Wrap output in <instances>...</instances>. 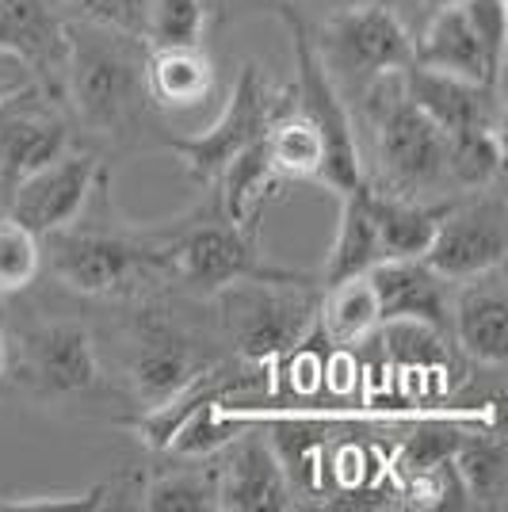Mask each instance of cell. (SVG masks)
<instances>
[{
    "mask_svg": "<svg viewBox=\"0 0 508 512\" xmlns=\"http://www.w3.org/2000/svg\"><path fill=\"white\" fill-rule=\"evenodd\" d=\"M35 96L39 85L0 104V188H16L23 176H31L69 150L65 123Z\"/></svg>",
    "mask_w": 508,
    "mask_h": 512,
    "instance_id": "cell-15",
    "label": "cell"
},
{
    "mask_svg": "<svg viewBox=\"0 0 508 512\" xmlns=\"http://www.w3.org/2000/svg\"><path fill=\"white\" fill-rule=\"evenodd\" d=\"M203 367L207 360L195 352L188 337H180L165 321H146L134 341L127 379L134 386V398L146 402V409H153L172 402Z\"/></svg>",
    "mask_w": 508,
    "mask_h": 512,
    "instance_id": "cell-16",
    "label": "cell"
},
{
    "mask_svg": "<svg viewBox=\"0 0 508 512\" xmlns=\"http://www.w3.org/2000/svg\"><path fill=\"white\" fill-rule=\"evenodd\" d=\"M214 92V62L203 46H146V96L161 111L203 107Z\"/></svg>",
    "mask_w": 508,
    "mask_h": 512,
    "instance_id": "cell-19",
    "label": "cell"
},
{
    "mask_svg": "<svg viewBox=\"0 0 508 512\" xmlns=\"http://www.w3.org/2000/svg\"><path fill=\"white\" fill-rule=\"evenodd\" d=\"M382 260L379 234H375V214H371V184H360L352 192H340L337 234L321 268V287L348 276H367Z\"/></svg>",
    "mask_w": 508,
    "mask_h": 512,
    "instance_id": "cell-20",
    "label": "cell"
},
{
    "mask_svg": "<svg viewBox=\"0 0 508 512\" xmlns=\"http://www.w3.org/2000/svg\"><path fill=\"white\" fill-rule=\"evenodd\" d=\"M142 509L149 512H214L218 509V474L214 455L207 467H180L153 478L142 490Z\"/></svg>",
    "mask_w": 508,
    "mask_h": 512,
    "instance_id": "cell-28",
    "label": "cell"
},
{
    "mask_svg": "<svg viewBox=\"0 0 508 512\" xmlns=\"http://www.w3.org/2000/svg\"><path fill=\"white\" fill-rule=\"evenodd\" d=\"M413 62L451 73V77H463V81H474V85L501 88V73L489 65L486 50H482V43H478V35H474V27H470L459 4L432 12L424 35L413 43Z\"/></svg>",
    "mask_w": 508,
    "mask_h": 512,
    "instance_id": "cell-18",
    "label": "cell"
},
{
    "mask_svg": "<svg viewBox=\"0 0 508 512\" xmlns=\"http://www.w3.org/2000/svg\"><path fill=\"white\" fill-rule=\"evenodd\" d=\"M81 8V16L111 31H123L142 39V27H146L149 0H73Z\"/></svg>",
    "mask_w": 508,
    "mask_h": 512,
    "instance_id": "cell-32",
    "label": "cell"
},
{
    "mask_svg": "<svg viewBox=\"0 0 508 512\" xmlns=\"http://www.w3.org/2000/svg\"><path fill=\"white\" fill-rule=\"evenodd\" d=\"M16 375L43 402H65L92 390L100 379V348L92 329L73 318L31 325L20 341Z\"/></svg>",
    "mask_w": 508,
    "mask_h": 512,
    "instance_id": "cell-10",
    "label": "cell"
},
{
    "mask_svg": "<svg viewBox=\"0 0 508 512\" xmlns=\"http://www.w3.org/2000/svg\"><path fill=\"white\" fill-rule=\"evenodd\" d=\"M318 306L321 287L295 272L233 279L214 291L218 325L245 363L287 356L295 344L306 341L310 325L318 321Z\"/></svg>",
    "mask_w": 508,
    "mask_h": 512,
    "instance_id": "cell-3",
    "label": "cell"
},
{
    "mask_svg": "<svg viewBox=\"0 0 508 512\" xmlns=\"http://www.w3.org/2000/svg\"><path fill=\"white\" fill-rule=\"evenodd\" d=\"M214 474H218L222 512L295 509V486H291L287 463L260 432L245 428L222 451H214Z\"/></svg>",
    "mask_w": 508,
    "mask_h": 512,
    "instance_id": "cell-12",
    "label": "cell"
},
{
    "mask_svg": "<svg viewBox=\"0 0 508 512\" xmlns=\"http://www.w3.org/2000/svg\"><path fill=\"white\" fill-rule=\"evenodd\" d=\"M447 203L428 207L413 195L398 192H375L371 188V214H375V234H379L382 260H417L428 253L436 222Z\"/></svg>",
    "mask_w": 508,
    "mask_h": 512,
    "instance_id": "cell-22",
    "label": "cell"
},
{
    "mask_svg": "<svg viewBox=\"0 0 508 512\" xmlns=\"http://www.w3.org/2000/svg\"><path fill=\"white\" fill-rule=\"evenodd\" d=\"M398 85H402L405 100L421 107L447 138L463 134V130L501 127V107H497L501 88L474 85V81L428 69L421 62H409L405 69H398Z\"/></svg>",
    "mask_w": 508,
    "mask_h": 512,
    "instance_id": "cell-14",
    "label": "cell"
},
{
    "mask_svg": "<svg viewBox=\"0 0 508 512\" xmlns=\"http://www.w3.org/2000/svg\"><path fill=\"white\" fill-rule=\"evenodd\" d=\"M291 104H295L291 88H276L268 81V73H260V65L245 62L237 69V81L211 127L188 134V138H172L169 150L184 161V169L199 184H214V176L226 169L237 153L256 146L264 138V130L272 127L283 111H291Z\"/></svg>",
    "mask_w": 508,
    "mask_h": 512,
    "instance_id": "cell-6",
    "label": "cell"
},
{
    "mask_svg": "<svg viewBox=\"0 0 508 512\" xmlns=\"http://www.w3.org/2000/svg\"><path fill=\"white\" fill-rule=\"evenodd\" d=\"M65 96L96 134H127L146 96V43L92 20L65 27Z\"/></svg>",
    "mask_w": 508,
    "mask_h": 512,
    "instance_id": "cell-2",
    "label": "cell"
},
{
    "mask_svg": "<svg viewBox=\"0 0 508 512\" xmlns=\"http://www.w3.org/2000/svg\"><path fill=\"white\" fill-rule=\"evenodd\" d=\"M8 360H12V352H8V337H4V329H0V379H4V371H8Z\"/></svg>",
    "mask_w": 508,
    "mask_h": 512,
    "instance_id": "cell-34",
    "label": "cell"
},
{
    "mask_svg": "<svg viewBox=\"0 0 508 512\" xmlns=\"http://www.w3.org/2000/svg\"><path fill=\"white\" fill-rule=\"evenodd\" d=\"M367 111L375 127V150L386 176V192L413 195L447 180V134L421 107L405 100L398 73L375 77L367 92Z\"/></svg>",
    "mask_w": 508,
    "mask_h": 512,
    "instance_id": "cell-5",
    "label": "cell"
},
{
    "mask_svg": "<svg viewBox=\"0 0 508 512\" xmlns=\"http://www.w3.org/2000/svg\"><path fill=\"white\" fill-rule=\"evenodd\" d=\"M260 150L268 157V169L276 172L279 180H306V184H321L325 172V142H321L318 127L295 111H283L272 127L264 130Z\"/></svg>",
    "mask_w": 508,
    "mask_h": 512,
    "instance_id": "cell-24",
    "label": "cell"
},
{
    "mask_svg": "<svg viewBox=\"0 0 508 512\" xmlns=\"http://www.w3.org/2000/svg\"><path fill=\"white\" fill-rule=\"evenodd\" d=\"M451 467L466 497V509H505L508 505V448L501 432L466 436L451 451Z\"/></svg>",
    "mask_w": 508,
    "mask_h": 512,
    "instance_id": "cell-23",
    "label": "cell"
},
{
    "mask_svg": "<svg viewBox=\"0 0 508 512\" xmlns=\"http://www.w3.org/2000/svg\"><path fill=\"white\" fill-rule=\"evenodd\" d=\"M153 230L161 237V249L169 260V276L207 295H214L233 279L287 272V268L268 264L260 253V222H249V226L233 222L222 214L218 199H211L188 218H176L172 226H153Z\"/></svg>",
    "mask_w": 508,
    "mask_h": 512,
    "instance_id": "cell-4",
    "label": "cell"
},
{
    "mask_svg": "<svg viewBox=\"0 0 508 512\" xmlns=\"http://www.w3.org/2000/svg\"><path fill=\"white\" fill-rule=\"evenodd\" d=\"M214 184H218V207L226 218L233 222H260V214H264V203H268V195L279 192V180L276 172L268 169V157L260 150V142L249 146L245 153H237L226 169L214 176Z\"/></svg>",
    "mask_w": 508,
    "mask_h": 512,
    "instance_id": "cell-25",
    "label": "cell"
},
{
    "mask_svg": "<svg viewBox=\"0 0 508 512\" xmlns=\"http://www.w3.org/2000/svg\"><path fill=\"white\" fill-rule=\"evenodd\" d=\"M501 169H505L501 127L463 130L447 138V180L455 188L478 192L489 184H501Z\"/></svg>",
    "mask_w": 508,
    "mask_h": 512,
    "instance_id": "cell-27",
    "label": "cell"
},
{
    "mask_svg": "<svg viewBox=\"0 0 508 512\" xmlns=\"http://www.w3.org/2000/svg\"><path fill=\"white\" fill-rule=\"evenodd\" d=\"M104 161L96 153L65 150L50 165L23 176L16 188H8V218H16L23 230L43 241L46 234L69 226L96 192V180Z\"/></svg>",
    "mask_w": 508,
    "mask_h": 512,
    "instance_id": "cell-11",
    "label": "cell"
},
{
    "mask_svg": "<svg viewBox=\"0 0 508 512\" xmlns=\"http://www.w3.org/2000/svg\"><path fill=\"white\" fill-rule=\"evenodd\" d=\"M107 184L111 176L104 169L85 211L43 237V260H50V272L77 295H142L146 287L161 283V276H169V260L153 226L142 230L119 218H104Z\"/></svg>",
    "mask_w": 508,
    "mask_h": 512,
    "instance_id": "cell-1",
    "label": "cell"
},
{
    "mask_svg": "<svg viewBox=\"0 0 508 512\" xmlns=\"http://www.w3.org/2000/svg\"><path fill=\"white\" fill-rule=\"evenodd\" d=\"M314 43L329 73H356L363 81L398 73L413 62V39L402 16L379 0L352 4L329 16Z\"/></svg>",
    "mask_w": 508,
    "mask_h": 512,
    "instance_id": "cell-9",
    "label": "cell"
},
{
    "mask_svg": "<svg viewBox=\"0 0 508 512\" xmlns=\"http://www.w3.org/2000/svg\"><path fill=\"white\" fill-rule=\"evenodd\" d=\"M447 329L455 344L482 367H505L508 360V283L505 264L478 276L455 279L447 302Z\"/></svg>",
    "mask_w": 508,
    "mask_h": 512,
    "instance_id": "cell-13",
    "label": "cell"
},
{
    "mask_svg": "<svg viewBox=\"0 0 508 512\" xmlns=\"http://www.w3.org/2000/svg\"><path fill=\"white\" fill-rule=\"evenodd\" d=\"M432 12H440V8H455V4H463V0H424Z\"/></svg>",
    "mask_w": 508,
    "mask_h": 512,
    "instance_id": "cell-35",
    "label": "cell"
},
{
    "mask_svg": "<svg viewBox=\"0 0 508 512\" xmlns=\"http://www.w3.org/2000/svg\"><path fill=\"white\" fill-rule=\"evenodd\" d=\"M35 85H39V73L23 62L20 54H12V50L0 46V104L16 100L20 92H27V88Z\"/></svg>",
    "mask_w": 508,
    "mask_h": 512,
    "instance_id": "cell-33",
    "label": "cell"
},
{
    "mask_svg": "<svg viewBox=\"0 0 508 512\" xmlns=\"http://www.w3.org/2000/svg\"><path fill=\"white\" fill-rule=\"evenodd\" d=\"M459 8H463L470 27H474V35H478V43L486 50L489 65L501 73L505 69V43H508L505 0H463Z\"/></svg>",
    "mask_w": 508,
    "mask_h": 512,
    "instance_id": "cell-31",
    "label": "cell"
},
{
    "mask_svg": "<svg viewBox=\"0 0 508 512\" xmlns=\"http://www.w3.org/2000/svg\"><path fill=\"white\" fill-rule=\"evenodd\" d=\"M207 31L203 0H149L142 43L146 46H195Z\"/></svg>",
    "mask_w": 508,
    "mask_h": 512,
    "instance_id": "cell-29",
    "label": "cell"
},
{
    "mask_svg": "<svg viewBox=\"0 0 508 512\" xmlns=\"http://www.w3.org/2000/svg\"><path fill=\"white\" fill-rule=\"evenodd\" d=\"M371 287L379 299V325L386 321H421L447 333V279L424 264V256L417 260H379L371 272Z\"/></svg>",
    "mask_w": 508,
    "mask_h": 512,
    "instance_id": "cell-17",
    "label": "cell"
},
{
    "mask_svg": "<svg viewBox=\"0 0 508 512\" xmlns=\"http://www.w3.org/2000/svg\"><path fill=\"white\" fill-rule=\"evenodd\" d=\"M43 272V241L16 218H0V295H20Z\"/></svg>",
    "mask_w": 508,
    "mask_h": 512,
    "instance_id": "cell-30",
    "label": "cell"
},
{
    "mask_svg": "<svg viewBox=\"0 0 508 512\" xmlns=\"http://www.w3.org/2000/svg\"><path fill=\"white\" fill-rule=\"evenodd\" d=\"M318 318L325 337L337 344H356L371 337L379 329V299L367 276L337 279L329 287H321Z\"/></svg>",
    "mask_w": 508,
    "mask_h": 512,
    "instance_id": "cell-26",
    "label": "cell"
},
{
    "mask_svg": "<svg viewBox=\"0 0 508 512\" xmlns=\"http://www.w3.org/2000/svg\"><path fill=\"white\" fill-rule=\"evenodd\" d=\"M279 20L291 35V50H295V111H302L314 127H318L321 142H325V172L321 184H329L333 192H352L367 184L360 165V146H356V130H352V115L340 100L337 77L325 69L318 54L314 35L306 31L302 16H295L291 8H279Z\"/></svg>",
    "mask_w": 508,
    "mask_h": 512,
    "instance_id": "cell-7",
    "label": "cell"
},
{
    "mask_svg": "<svg viewBox=\"0 0 508 512\" xmlns=\"http://www.w3.org/2000/svg\"><path fill=\"white\" fill-rule=\"evenodd\" d=\"M0 46L20 54L35 73L58 69L65 77V27L43 0H0Z\"/></svg>",
    "mask_w": 508,
    "mask_h": 512,
    "instance_id": "cell-21",
    "label": "cell"
},
{
    "mask_svg": "<svg viewBox=\"0 0 508 512\" xmlns=\"http://www.w3.org/2000/svg\"><path fill=\"white\" fill-rule=\"evenodd\" d=\"M508 253V211L501 184L478 188L466 199L447 203L436 237L424 253V264L436 268L447 283L478 276L489 268H501Z\"/></svg>",
    "mask_w": 508,
    "mask_h": 512,
    "instance_id": "cell-8",
    "label": "cell"
}]
</instances>
